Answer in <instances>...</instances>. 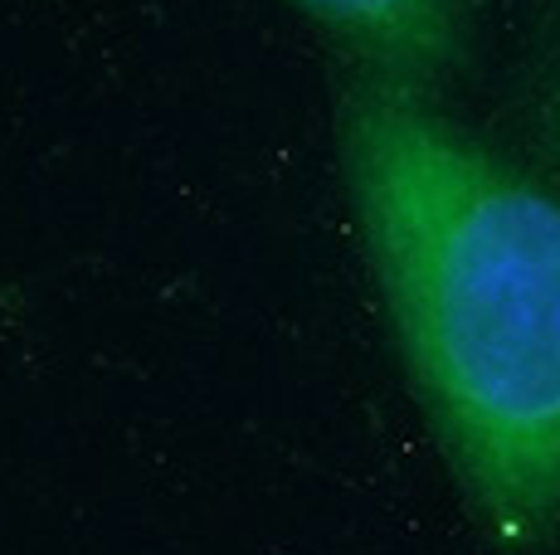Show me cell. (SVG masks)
<instances>
[{
    "label": "cell",
    "instance_id": "2",
    "mask_svg": "<svg viewBox=\"0 0 560 555\" xmlns=\"http://www.w3.org/2000/svg\"><path fill=\"white\" fill-rule=\"evenodd\" d=\"M351 55L357 73L385 79L419 98L458 79L468 59L463 0H293Z\"/></svg>",
    "mask_w": 560,
    "mask_h": 555
},
{
    "label": "cell",
    "instance_id": "3",
    "mask_svg": "<svg viewBox=\"0 0 560 555\" xmlns=\"http://www.w3.org/2000/svg\"><path fill=\"white\" fill-rule=\"evenodd\" d=\"M551 142L560 152V73H556V88H551Z\"/></svg>",
    "mask_w": 560,
    "mask_h": 555
},
{
    "label": "cell",
    "instance_id": "1",
    "mask_svg": "<svg viewBox=\"0 0 560 555\" xmlns=\"http://www.w3.org/2000/svg\"><path fill=\"white\" fill-rule=\"evenodd\" d=\"M337 152L395 336L478 517L560 527V196L454 117L351 69Z\"/></svg>",
    "mask_w": 560,
    "mask_h": 555
}]
</instances>
